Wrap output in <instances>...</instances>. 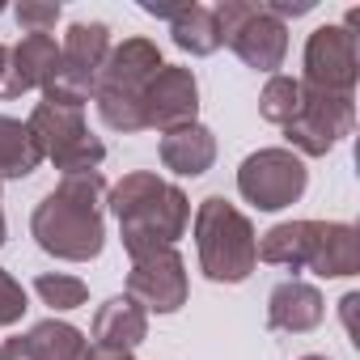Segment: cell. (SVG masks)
<instances>
[{
    "label": "cell",
    "instance_id": "obj_29",
    "mask_svg": "<svg viewBox=\"0 0 360 360\" xmlns=\"http://www.w3.org/2000/svg\"><path fill=\"white\" fill-rule=\"evenodd\" d=\"M301 360H330V356H301Z\"/></svg>",
    "mask_w": 360,
    "mask_h": 360
},
{
    "label": "cell",
    "instance_id": "obj_5",
    "mask_svg": "<svg viewBox=\"0 0 360 360\" xmlns=\"http://www.w3.org/2000/svg\"><path fill=\"white\" fill-rule=\"evenodd\" d=\"M161 51L153 39H123L119 47H110L102 72H98V85H94V102H98V115L110 131H144V115H140V102H144V89L148 81L161 72Z\"/></svg>",
    "mask_w": 360,
    "mask_h": 360
},
{
    "label": "cell",
    "instance_id": "obj_26",
    "mask_svg": "<svg viewBox=\"0 0 360 360\" xmlns=\"http://www.w3.org/2000/svg\"><path fill=\"white\" fill-rule=\"evenodd\" d=\"M0 360H34V352H30L26 335H18V339H5V343H0Z\"/></svg>",
    "mask_w": 360,
    "mask_h": 360
},
{
    "label": "cell",
    "instance_id": "obj_11",
    "mask_svg": "<svg viewBox=\"0 0 360 360\" xmlns=\"http://www.w3.org/2000/svg\"><path fill=\"white\" fill-rule=\"evenodd\" d=\"M356 81H360V47L356 34L347 26H318L305 43V89L318 94H339V98H356Z\"/></svg>",
    "mask_w": 360,
    "mask_h": 360
},
{
    "label": "cell",
    "instance_id": "obj_3",
    "mask_svg": "<svg viewBox=\"0 0 360 360\" xmlns=\"http://www.w3.org/2000/svg\"><path fill=\"white\" fill-rule=\"evenodd\" d=\"M259 259L271 267L347 280L356 276V229L347 221H280L259 238Z\"/></svg>",
    "mask_w": 360,
    "mask_h": 360
},
{
    "label": "cell",
    "instance_id": "obj_12",
    "mask_svg": "<svg viewBox=\"0 0 360 360\" xmlns=\"http://www.w3.org/2000/svg\"><path fill=\"white\" fill-rule=\"evenodd\" d=\"M187 263L174 246H157L144 255H131V271H127V297L148 314H178L187 305Z\"/></svg>",
    "mask_w": 360,
    "mask_h": 360
},
{
    "label": "cell",
    "instance_id": "obj_28",
    "mask_svg": "<svg viewBox=\"0 0 360 360\" xmlns=\"http://www.w3.org/2000/svg\"><path fill=\"white\" fill-rule=\"evenodd\" d=\"M9 242V225H5V208H0V246Z\"/></svg>",
    "mask_w": 360,
    "mask_h": 360
},
{
    "label": "cell",
    "instance_id": "obj_22",
    "mask_svg": "<svg viewBox=\"0 0 360 360\" xmlns=\"http://www.w3.org/2000/svg\"><path fill=\"white\" fill-rule=\"evenodd\" d=\"M34 292L43 297V305L51 309H81L89 301V288L81 276H64V271H43L34 280Z\"/></svg>",
    "mask_w": 360,
    "mask_h": 360
},
{
    "label": "cell",
    "instance_id": "obj_30",
    "mask_svg": "<svg viewBox=\"0 0 360 360\" xmlns=\"http://www.w3.org/2000/svg\"><path fill=\"white\" fill-rule=\"evenodd\" d=\"M0 13H5V5H0Z\"/></svg>",
    "mask_w": 360,
    "mask_h": 360
},
{
    "label": "cell",
    "instance_id": "obj_17",
    "mask_svg": "<svg viewBox=\"0 0 360 360\" xmlns=\"http://www.w3.org/2000/svg\"><path fill=\"white\" fill-rule=\"evenodd\" d=\"M89 335H94L98 347L131 352V347H140L144 335H148V314H144L131 297H110L106 305H98Z\"/></svg>",
    "mask_w": 360,
    "mask_h": 360
},
{
    "label": "cell",
    "instance_id": "obj_25",
    "mask_svg": "<svg viewBox=\"0 0 360 360\" xmlns=\"http://www.w3.org/2000/svg\"><path fill=\"white\" fill-rule=\"evenodd\" d=\"M263 5H267V13L271 18H305V13H314V5H318V0H263Z\"/></svg>",
    "mask_w": 360,
    "mask_h": 360
},
{
    "label": "cell",
    "instance_id": "obj_8",
    "mask_svg": "<svg viewBox=\"0 0 360 360\" xmlns=\"http://www.w3.org/2000/svg\"><path fill=\"white\" fill-rule=\"evenodd\" d=\"M309 187V169L292 148H259L238 165V191L259 212H280L297 204Z\"/></svg>",
    "mask_w": 360,
    "mask_h": 360
},
{
    "label": "cell",
    "instance_id": "obj_23",
    "mask_svg": "<svg viewBox=\"0 0 360 360\" xmlns=\"http://www.w3.org/2000/svg\"><path fill=\"white\" fill-rule=\"evenodd\" d=\"M13 13H18V26L26 34H51L60 22V5H51V0H22Z\"/></svg>",
    "mask_w": 360,
    "mask_h": 360
},
{
    "label": "cell",
    "instance_id": "obj_19",
    "mask_svg": "<svg viewBox=\"0 0 360 360\" xmlns=\"http://www.w3.org/2000/svg\"><path fill=\"white\" fill-rule=\"evenodd\" d=\"M169 39L178 51H191V56H212L221 47V30L208 5H183L169 18Z\"/></svg>",
    "mask_w": 360,
    "mask_h": 360
},
{
    "label": "cell",
    "instance_id": "obj_6",
    "mask_svg": "<svg viewBox=\"0 0 360 360\" xmlns=\"http://www.w3.org/2000/svg\"><path fill=\"white\" fill-rule=\"evenodd\" d=\"M26 127L34 131L43 161H56L60 174H89L106 161V144L85 123V102L43 94V102L30 110Z\"/></svg>",
    "mask_w": 360,
    "mask_h": 360
},
{
    "label": "cell",
    "instance_id": "obj_13",
    "mask_svg": "<svg viewBox=\"0 0 360 360\" xmlns=\"http://www.w3.org/2000/svg\"><path fill=\"white\" fill-rule=\"evenodd\" d=\"M140 115H144V127H157V131L195 123V115H200V81H195V72L178 68V64H161V72L144 89Z\"/></svg>",
    "mask_w": 360,
    "mask_h": 360
},
{
    "label": "cell",
    "instance_id": "obj_14",
    "mask_svg": "<svg viewBox=\"0 0 360 360\" xmlns=\"http://www.w3.org/2000/svg\"><path fill=\"white\" fill-rule=\"evenodd\" d=\"M60 72V43L51 34H22L9 47V72L0 85V98H22L30 89H47Z\"/></svg>",
    "mask_w": 360,
    "mask_h": 360
},
{
    "label": "cell",
    "instance_id": "obj_4",
    "mask_svg": "<svg viewBox=\"0 0 360 360\" xmlns=\"http://www.w3.org/2000/svg\"><path fill=\"white\" fill-rule=\"evenodd\" d=\"M195 250L200 271L212 284H242L259 267V233L242 208L225 195H208L195 208Z\"/></svg>",
    "mask_w": 360,
    "mask_h": 360
},
{
    "label": "cell",
    "instance_id": "obj_27",
    "mask_svg": "<svg viewBox=\"0 0 360 360\" xmlns=\"http://www.w3.org/2000/svg\"><path fill=\"white\" fill-rule=\"evenodd\" d=\"M5 72H9V47L0 43V85H5Z\"/></svg>",
    "mask_w": 360,
    "mask_h": 360
},
{
    "label": "cell",
    "instance_id": "obj_9",
    "mask_svg": "<svg viewBox=\"0 0 360 360\" xmlns=\"http://www.w3.org/2000/svg\"><path fill=\"white\" fill-rule=\"evenodd\" d=\"M352 127H356V98L318 94L301 85V106L284 123V140L288 148H297V157H326L343 136H352Z\"/></svg>",
    "mask_w": 360,
    "mask_h": 360
},
{
    "label": "cell",
    "instance_id": "obj_18",
    "mask_svg": "<svg viewBox=\"0 0 360 360\" xmlns=\"http://www.w3.org/2000/svg\"><path fill=\"white\" fill-rule=\"evenodd\" d=\"M39 165H43V148L34 131L13 115H0V183L5 178H30Z\"/></svg>",
    "mask_w": 360,
    "mask_h": 360
},
{
    "label": "cell",
    "instance_id": "obj_21",
    "mask_svg": "<svg viewBox=\"0 0 360 360\" xmlns=\"http://www.w3.org/2000/svg\"><path fill=\"white\" fill-rule=\"evenodd\" d=\"M297 106H301V81L297 77H271L267 85H263V94H259V115L267 119V123H276V127H284L292 115H297Z\"/></svg>",
    "mask_w": 360,
    "mask_h": 360
},
{
    "label": "cell",
    "instance_id": "obj_16",
    "mask_svg": "<svg viewBox=\"0 0 360 360\" xmlns=\"http://www.w3.org/2000/svg\"><path fill=\"white\" fill-rule=\"evenodd\" d=\"M217 161V136L204 123H183L161 131V165L174 169L178 178H200Z\"/></svg>",
    "mask_w": 360,
    "mask_h": 360
},
{
    "label": "cell",
    "instance_id": "obj_7",
    "mask_svg": "<svg viewBox=\"0 0 360 360\" xmlns=\"http://www.w3.org/2000/svg\"><path fill=\"white\" fill-rule=\"evenodd\" d=\"M217 18V30H221V43L255 72H271L284 68V56H288V26L280 18L267 13L263 0H221L212 9Z\"/></svg>",
    "mask_w": 360,
    "mask_h": 360
},
{
    "label": "cell",
    "instance_id": "obj_15",
    "mask_svg": "<svg viewBox=\"0 0 360 360\" xmlns=\"http://www.w3.org/2000/svg\"><path fill=\"white\" fill-rule=\"evenodd\" d=\"M326 318V301L305 280H280L267 297V326L280 335H305Z\"/></svg>",
    "mask_w": 360,
    "mask_h": 360
},
{
    "label": "cell",
    "instance_id": "obj_2",
    "mask_svg": "<svg viewBox=\"0 0 360 360\" xmlns=\"http://www.w3.org/2000/svg\"><path fill=\"white\" fill-rule=\"evenodd\" d=\"M106 208L119 221V238L127 255H144L157 246H174L191 225V200L183 187L165 183L153 169H131L106 191Z\"/></svg>",
    "mask_w": 360,
    "mask_h": 360
},
{
    "label": "cell",
    "instance_id": "obj_1",
    "mask_svg": "<svg viewBox=\"0 0 360 360\" xmlns=\"http://www.w3.org/2000/svg\"><path fill=\"white\" fill-rule=\"evenodd\" d=\"M106 178L102 169L64 174L60 187H51L30 212V238L43 255L64 263H89L106 246Z\"/></svg>",
    "mask_w": 360,
    "mask_h": 360
},
{
    "label": "cell",
    "instance_id": "obj_20",
    "mask_svg": "<svg viewBox=\"0 0 360 360\" xmlns=\"http://www.w3.org/2000/svg\"><path fill=\"white\" fill-rule=\"evenodd\" d=\"M26 343L34 352V360H81L89 339L72 326V322H60V318H43L26 330Z\"/></svg>",
    "mask_w": 360,
    "mask_h": 360
},
{
    "label": "cell",
    "instance_id": "obj_10",
    "mask_svg": "<svg viewBox=\"0 0 360 360\" xmlns=\"http://www.w3.org/2000/svg\"><path fill=\"white\" fill-rule=\"evenodd\" d=\"M106 56H110V26L106 22H72L60 43V72L43 94L89 102Z\"/></svg>",
    "mask_w": 360,
    "mask_h": 360
},
{
    "label": "cell",
    "instance_id": "obj_24",
    "mask_svg": "<svg viewBox=\"0 0 360 360\" xmlns=\"http://www.w3.org/2000/svg\"><path fill=\"white\" fill-rule=\"evenodd\" d=\"M26 314V288L0 267V326H13Z\"/></svg>",
    "mask_w": 360,
    "mask_h": 360
}]
</instances>
